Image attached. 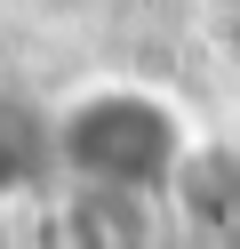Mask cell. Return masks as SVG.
Instances as JSON below:
<instances>
[{
    "label": "cell",
    "instance_id": "7a4b0ae2",
    "mask_svg": "<svg viewBox=\"0 0 240 249\" xmlns=\"http://www.w3.org/2000/svg\"><path fill=\"white\" fill-rule=\"evenodd\" d=\"M160 209L184 233H240V145L232 137H192V153L176 161V177L160 185Z\"/></svg>",
    "mask_w": 240,
    "mask_h": 249
},
{
    "label": "cell",
    "instance_id": "277c9868",
    "mask_svg": "<svg viewBox=\"0 0 240 249\" xmlns=\"http://www.w3.org/2000/svg\"><path fill=\"white\" fill-rule=\"evenodd\" d=\"M40 169H48V121H24V105L0 97V201L24 193Z\"/></svg>",
    "mask_w": 240,
    "mask_h": 249
},
{
    "label": "cell",
    "instance_id": "6da1fadb",
    "mask_svg": "<svg viewBox=\"0 0 240 249\" xmlns=\"http://www.w3.org/2000/svg\"><path fill=\"white\" fill-rule=\"evenodd\" d=\"M192 113L152 81H88L48 113V169L64 185H120L160 193L192 153Z\"/></svg>",
    "mask_w": 240,
    "mask_h": 249
},
{
    "label": "cell",
    "instance_id": "3957f363",
    "mask_svg": "<svg viewBox=\"0 0 240 249\" xmlns=\"http://www.w3.org/2000/svg\"><path fill=\"white\" fill-rule=\"evenodd\" d=\"M160 193H120V185H64L56 233L64 249H160Z\"/></svg>",
    "mask_w": 240,
    "mask_h": 249
}]
</instances>
